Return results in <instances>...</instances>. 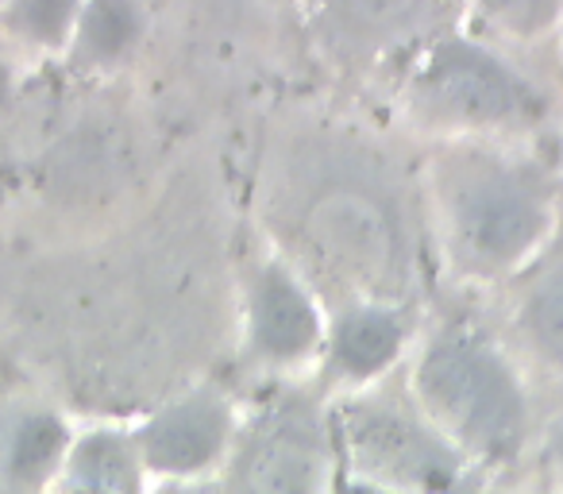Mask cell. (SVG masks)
I'll return each instance as SVG.
<instances>
[{"instance_id":"8","label":"cell","mask_w":563,"mask_h":494,"mask_svg":"<svg viewBox=\"0 0 563 494\" xmlns=\"http://www.w3.org/2000/svg\"><path fill=\"white\" fill-rule=\"evenodd\" d=\"M317 28L344 55H378L444 17V0H313Z\"/></svg>"},{"instance_id":"16","label":"cell","mask_w":563,"mask_h":494,"mask_svg":"<svg viewBox=\"0 0 563 494\" xmlns=\"http://www.w3.org/2000/svg\"><path fill=\"white\" fill-rule=\"evenodd\" d=\"M483 9L490 12L506 32L537 35L555 24V17H560V0H483Z\"/></svg>"},{"instance_id":"10","label":"cell","mask_w":563,"mask_h":494,"mask_svg":"<svg viewBox=\"0 0 563 494\" xmlns=\"http://www.w3.org/2000/svg\"><path fill=\"white\" fill-rule=\"evenodd\" d=\"M401 348V321L383 306H355L332 332V367L347 378H371L390 367Z\"/></svg>"},{"instance_id":"4","label":"cell","mask_w":563,"mask_h":494,"mask_svg":"<svg viewBox=\"0 0 563 494\" xmlns=\"http://www.w3.org/2000/svg\"><path fill=\"white\" fill-rule=\"evenodd\" d=\"M344 444L371 479L409 491H448L460 468L444 440L390 406L344 409Z\"/></svg>"},{"instance_id":"17","label":"cell","mask_w":563,"mask_h":494,"mask_svg":"<svg viewBox=\"0 0 563 494\" xmlns=\"http://www.w3.org/2000/svg\"><path fill=\"white\" fill-rule=\"evenodd\" d=\"M552 452H555V460H560V468H563V417L555 421V429H552Z\"/></svg>"},{"instance_id":"1","label":"cell","mask_w":563,"mask_h":494,"mask_svg":"<svg viewBox=\"0 0 563 494\" xmlns=\"http://www.w3.org/2000/svg\"><path fill=\"white\" fill-rule=\"evenodd\" d=\"M437 425L471 452L509 460L525 440V394L509 363L475 332H440L417 371Z\"/></svg>"},{"instance_id":"14","label":"cell","mask_w":563,"mask_h":494,"mask_svg":"<svg viewBox=\"0 0 563 494\" xmlns=\"http://www.w3.org/2000/svg\"><path fill=\"white\" fill-rule=\"evenodd\" d=\"M521 321L532 348L555 367H563V263L532 286V294L525 298Z\"/></svg>"},{"instance_id":"5","label":"cell","mask_w":563,"mask_h":494,"mask_svg":"<svg viewBox=\"0 0 563 494\" xmlns=\"http://www.w3.org/2000/svg\"><path fill=\"white\" fill-rule=\"evenodd\" d=\"M240 494H329V448L313 409L290 398L255 425L243 448Z\"/></svg>"},{"instance_id":"13","label":"cell","mask_w":563,"mask_h":494,"mask_svg":"<svg viewBox=\"0 0 563 494\" xmlns=\"http://www.w3.org/2000/svg\"><path fill=\"white\" fill-rule=\"evenodd\" d=\"M135 35H140V12L132 0H93L81 17V51L101 63L124 55Z\"/></svg>"},{"instance_id":"3","label":"cell","mask_w":563,"mask_h":494,"mask_svg":"<svg viewBox=\"0 0 563 494\" xmlns=\"http://www.w3.org/2000/svg\"><path fill=\"white\" fill-rule=\"evenodd\" d=\"M413 97L444 120L463 124H509L540 109L532 89L498 58L467 43H444L413 78Z\"/></svg>"},{"instance_id":"2","label":"cell","mask_w":563,"mask_h":494,"mask_svg":"<svg viewBox=\"0 0 563 494\" xmlns=\"http://www.w3.org/2000/svg\"><path fill=\"white\" fill-rule=\"evenodd\" d=\"M448 228L455 255L478 275H498L525 260L548 228V205L529 178L506 166H475L460 174L448 197Z\"/></svg>"},{"instance_id":"11","label":"cell","mask_w":563,"mask_h":494,"mask_svg":"<svg viewBox=\"0 0 563 494\" xmlns=\"http://www.w3.org/2000/svg\"><path fill=\"white\" fill-rule=\"evenodd\" d=\"M140 448L120 432H93L74 444L66 479L74 494H135L140 491Z\"/></svg>"},{"instance_id":"6","label":"cell","mask_w":563,"mask_h":494,"mask_svg":"<svg viewBox=\"0 0 563 494\" xmlns=\"http://www.w3.org/2000/svg\"><path fill=\"white\" fill-rule=\"evenodd\" d=\"M309 243L332 271L360 283H383L394 271V228L371 197L355 189H329L306 217Z\"/></svg>"},{"instance_id":"15","label":"cell","mask_w":563,"mask_h":494,"mask_svg":"<svg viewBox=\"0 0 563 494\" xmlns=\"http://www.w3.org/2000/svg\"><path fill=\"white\" fill-rule=\"evenodd\" d=\"M74 9H78V0H16L12 20L32 40L58 43L66 35V28H70Z\"/></svg>"},{"instance_id":"7","label":"cell","mask_w":563,"mask_h":494,"mask_svg":"<svg viewBox=\"0 0 563 494\" xmlns=\"http://www.w3.org/2000/svg\"><path fill=\"white\" fill-rule=\"evenodd\" d=\"M228 425L232 417H228L224 402L212 394H197L143 425L135 448L147 468L166 471V475H194L224 452Z\"/></svg>"},{"instance_id":"18","label":"cell","mask_w":563,"mask_h":494,"mask_svg":"<svg viewBox=\"0 0 563 494\" xmlns=\"http://www.w3.org/2000/svg\"><path fill=\"white\" fill-rule=\"evenodd\" d=\"M344 494H386L383 486H371V483H355V486H347Z\"/></svg>"},{"instance_id":"19","label":"cell","mask_w":563,"mask_h":494,"mask_svg":"<svg viewBox=\"0 0 563 494\" xmlns=\"http://www.w3.org/2000/svg\"><path fill=\"white\" fill-rule=\"evenodd\" d=\"M4 86H9V81H4V70H0V101H4Z\"/></svg>"},{"instance_id":"9","label":"cell","mask_w":563,"mask_h":494,"mask_svg":"<svg viewBox=\"0 0 563 494\" xmlns=\"http://www.w3.org/2000/svg\"><path fill=\"white\" fill-rule=\"evenodd\" d=\"M317 337H321V325H317V309L309 294L286 271L266 267L255 283V298H251L255 352L278 363L301 360L317 348Z\"/></svg>"},{"instance_id":"12","label":"cell","mask_w":563,"mask_h":494,"mask_svg":"<svg viewBox=\"0 0 563 494\" xmlns=\"http://www.w3.org/2000/svg\"><path fill=\"white\" fill-rule=\"evenodd\" d=\"M66 455V429L58 417L35 414L12 429L4 448V479L20 491H35Z\"/></svg>"}]
</instances>
